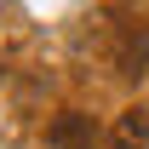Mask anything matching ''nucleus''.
Returning <instances> with one entry per match:
<instances>
[{
    "mask_svg": "<svg viewBox=\"0 0 149 149\" xmlns=\"http://www.w3.org/2000/svg\"><path fill=\"white\" fill-rule=\"evenodd\" d=\"M46 138H52L57 149H92V143H97V120L80 115V109H63L52 126H46Z\"/></svg>",
    "mask_w": 149,
    "mask_h": 149,
    "instance_id": "f257e3e1",
    "label": "nucleus"
},
{
    "mask_svg": "<svg viewBox=\"0 0 149 149\" xmlns=\"http://www.w3.org/2000/svg\"><path fill=\"white\" fill-rule=\"evenodd\" d=\"M109 149H149V109H126V115H120Z\"/></svg>",
    "mask_w": 149,
    "mask_h": 149,
    "instance_id": "f03ea898",
    "label": "nucleus"
}]
</instances>
